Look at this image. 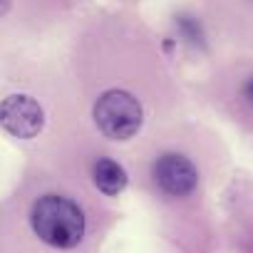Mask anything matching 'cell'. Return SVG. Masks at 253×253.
I'll return each mask as SVG.
<instances>
[{"label":"cell","mask_w":253,"mask_h":253,"mask_svg":"<svg viewBox=\"0 0 253 253\" xmlns=\"http://www.w3.org/2000/svg\"><path fill=\"white\" fill-rule=\"evenodd\" d=\"M30 223L38 238L52 248H75L84 236L82 209L75 201L57 194H47L33 204Z\"/></svg>","instance_id":"obj_1"},{"label":"cell","mask_w":253,"mask_h":253,"mask_svg":"<svg viewBox=\"0 0 253 253\" xmlns=\"http://www.w3.org/2000/svg\"><path fill=\"white\" fill-rule=\"evenodd\" d=\"M144 112L134 94L124 89H107L94 102V124L107 139L126 142L132 139L142 126Z\"/></svg>","instance_id":"obj_2"},{"label":"cell","mask_w":253,"mask_h":253,"mask_svg":"<svg viewBox=\"0 0 253 253\" xmlns=\"http://www.w3.org/2000/svg\"><path fill=\"white\" fill-rule=\"evenodd\" d=\"M0 124L15 139H33L42 132L45 112L30 94H10L0 102Z\"/></svg>","instance_id":"obj_3"},{"label":"cell","mask_w":253,"mask_h":253,"mask_svg":"<svg viewBox=\"0 0 253 253\" xmlns=\"http://www.w3.org/2000/svg\"><path fill=\"white\" fill-rule=\"evenodd\" d=\"M154 184L171 199H186L199 186V171L184 154H164L154 164Z\"/></svg>","instance_id":"obj_4"},{"label":"cell","mask_w":253,"mask_h":253,"mask_svg":"<svg viewBox=\"0 0 253 253\" xmlns=\"http://www.w3.org/2000/svg\"><path fill=\"white\" fill-rule=\"evenodd\" d=\"M92 179H94V186H97L102 194H107V196H117V194H122L124 186H126V171H124V167L117 164V162L109 159V157H102V159L94 162V167H92Z\"/></svg>","instance_id":"obj_5"},{"label":"cell","mask_w":253,"mask_h":253,"mask_svg":"<svg viewBox=\"0 0 253 253\" xmlns=\"http://www.w3.org/2000/svg\"><path fill=\"white\" fill-rule=\"evenodd\" d=\"M176 30H179V38L191 45V47H204L206 45V33H204V25L199 18L194 15H179L176 18Z\"/></svg>","instance_id":"obj_6"},{"label":"cell","mask_w":253,"mask_h":253,"mask_svg":"<svg viewBox=\"0 0 253 253\" xmlns=\"http://www.w3.org/2000/svg\"><path fill=\"white\" fill-rule=\"evenodd\" d=\"M238 99H241V104L246 109L253 112V72L241 80V84H238Z\"/></svg>","instance_id":"obj_7"},{"label":"cell","mask_w":253,"mask_h":253,"mask_svg":"<svg viewBox=\"0 0 253 253\" xmlns=\"http://www.w3.org/2000/svg\"><path fill=\"white\" fill-rule=\"evenodd\" d=\"M10 5H13V0H0V18L10 10Z\"/></svg>","instance_id":"obj_8"},{"label":"cell","mask_w":253,"mask_h":253,"mask_svg":"<svg viewBox=\"0 0 253 253\" xmlns=\"http://www.w3.org/2000/svg\"><path fill=\"white\" fill-rule=\"evenodd\" d=\"M251 3H253V0H251Z\"/></svg>","instance_id":"obj_9"}]
</instances>
